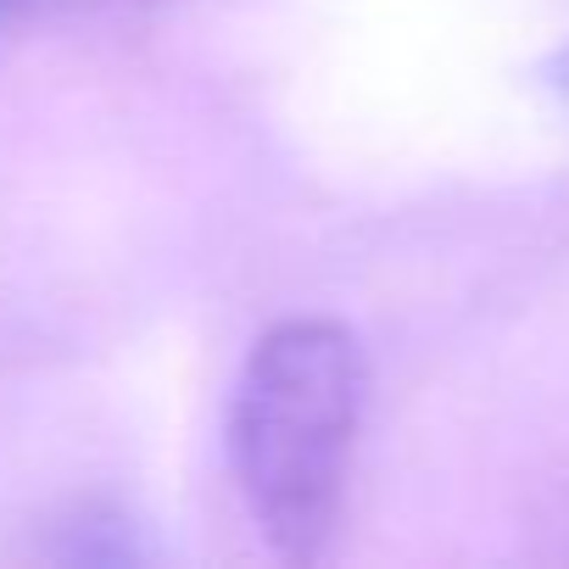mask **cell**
<instances>
[{"label":"cell","instance_id":"cell-1","mask_svg":"<svg viewBox=\"0 0 569 569\" xmlns=\"http://www.w3.org/2000/svg\"><path fill=\"white\" fill-rule=\"evenodd\" d=\"M363 397V341L336 319L273 325L234 380L229 469L262 541L284 563H319L330 552Z\"/></svg>","mask_w":569,"mask_h":569},{"label":"cell","instance_id":"cell-2","mask_svg":"<svg viewBox=\"0 0 569 569\" xmlns=\"http://www.w3.org/2000/svg\"><path fill=\"white\" fill-rule=\"evenodd\" d=\"M547 79H552V90H558V96L569 101V46H563V51H558V57L547 62Z\"/></svg>","mask_w":569,"mask_h":569}]
</instances>
